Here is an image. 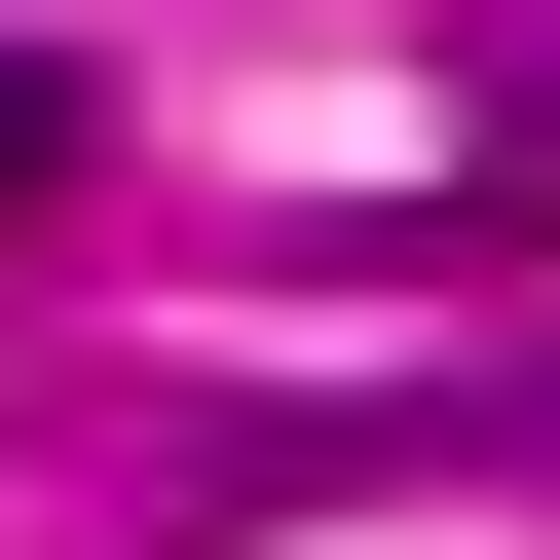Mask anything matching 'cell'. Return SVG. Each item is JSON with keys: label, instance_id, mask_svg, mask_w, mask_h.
Listing matches in <instances>:
<instances>
[{"label": "cell", "instance_id": "cell-1", "mask_svg": "<svg viewBox=\"0 0 560 560\" xmlns=\"http://www.w3.org/2000/svg\"><path fill=\"white\" fill-rule=\"evenodd\" d=\"M448 75H486V187L560 224V0H523V38H448Z\"/></svg>", "mask_w": 560, "mask_h": 560}, {"label": "cell", "instance_id": "cell-2", "mask_svg": "<svg viewBox=\"0 0 560 560\" xmlns=\"http://www.w3.org/2000/svg\"><path fill=\"white\" fill-rule=\"evenodd\" d=\"M38 187H75V75H38V38H0V224H38Z\"/></svg>", "mask_w": 560, "mask_h": 560}]
</instances>
